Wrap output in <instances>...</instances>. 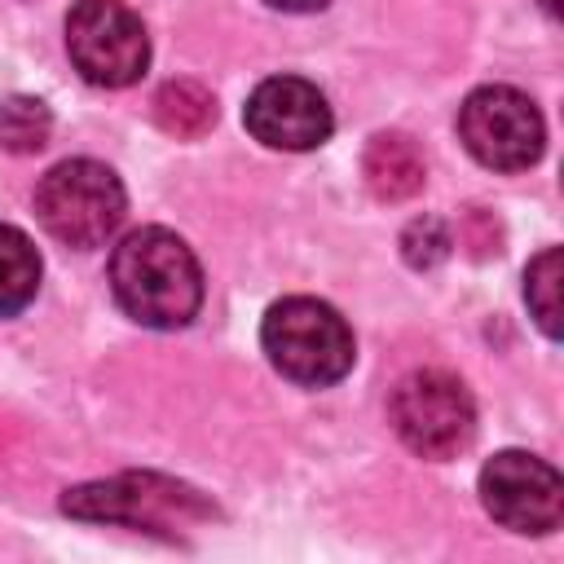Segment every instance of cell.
Masks as SVG:
<instances>
[{"label": "cell", "mask_w": 564, "mask_h": 564, "mask_svg": "<svg viewBox=\"0 0 564 564\" xmlns=\"http://www.w3.org/2000/svg\"><path fill=\"white\" fill-rule=\"evenodd\" d=\"M110 291L132 322L150 330H176L203 304V269L185 238L145 225L110 251Z\"/></svg>", "instance_id": "obj_1"}, {"label": "cell", "mask_w": 564, "mask_h": 564, "mask_svg": "<svg viewBox=\"0 0 564 564\" xmlns=\"http://www.w3.org/2000/svg\"><path fill=\"white\" fill-rule=\"evenodd\" d=\"M260 344H264L273 370H282L286 379H295L304 388L339 383L352 370V357H357L348 322L330 304L308 300V295L278 300L264 313Z\"/></svg>", "instance_id": "obj_2"}, {"label": "cell", "mask_w": 564, "mask_h": 564, "mask_svg": "<svg viewBox=\"0 0 564 564\" xmlns=\"http://www.w3.org/2000/svg\"><path fill=\"white\" fill-rule=\"evenodd\" d=\"M128 212L119 176L97 159H66L35 185L40 225L66 247H101Z\"/></svg>", "instance_id": "obj_3"}, {"label": "cell", "mask_w": 564, "mask_h": 564, "mask_svg": "<svg viewBox=\"0 0 564 564\" xmlns=\"http://www.w3.org/2000/svg\"><path fill=\"white\" fill-rule=\"evenodd\" d=\"M66 53L97 88H128L150 66V35L123 0H75L66 13Z\"/></svg>", "instance_id": "obj_4"}, {"label": "cell", "mask_w": 564, "mask_h": 564, "mask_svg": "<svg viewBox=\"0 0 564 564\" xmlns=\"http://www.w3.org/2000/svg\"><path fill=\"white\" fill-rule=\"evenodd\" d=\"M458 137L467 154L494 172H524L546 150V123L538 106L507 84L476 88L458 106Z\"/></svg>", "instance_id": "obj_5"}, {"label": "cell", "mask_w": 564, "mask_h": 564, "mask_svg": "<svg viewBox=\"0 0 564 564\" xmlns=\"http://www.w3.org/2000/svg\"><path fill=\"white\" fill-rule=\"evenodd\" d=\"M392 427L423 458H454L476 432V405L449 370H414L392 392Z\"/></svg>", "instance_id": "obj_6"}, {"label": "cell", "mask_w": 564, "mask_h": 564, "mask_svg": "<svg viewBox=\"0 0 564 564\" xmlns=\"http://www.w3.org/2000/svg\"><path fill=\"white\" fill-rule=\"evenodd\" d=\"M480 502L516 533H551L564 520V480L538 454L502 449L480 467Z\"/></svg>", "instance_id": "obj_7"}, {"label": "cell", "mask_w": 564, "mask_h": 564, "mask_svg": "<svg viewBox=\"0 0 564 564\" xmlns=\"http://www.w3.org/2000/svg\"><path fill=\"white\" fill-rule=\"evenodd\" d=\"M247 132L269 150H313L330 137L335 115L326 97L300 75H273L256 84L242 110Z\"/></svg>", "instance_id": "obj_8"}, {"label": "cell", "mask_w": 564, "mask_h": 564, "mask_svg": "<svg viewBox=\"0 0 564 564\" xmlns=\"http://www.w3.org/2000/svg\"><path fill=\"white\" fill-rule=\"evenodd\" d=\"M145 480L137 476H123V480H110V485H84V489H70L66 494V511L75 516H88V520H128V524H159L150 516V507H181V502H198L189 489L181 485H159V494H141Z\"/></svg>", "instance_id": "obj_9"}, {"label": "cell", "mask_w": 564, "mask_h": 564, "mask_svg": "<svg viewBox=\"0 0 564 564\" xmlns=\"http://www.w3.org/2000/svg\"><path fill=\"white\" fill-rule=\"evenodd\" d=\"M366 181L379 198L397 203V198H410L419 185H423V154L414 150L410 137L401 132H379L370 145H366Z\"/></svg>", "instance_id": "obj_10"}, {"label": "cell", "mask_w": 564, "mask_h": 564, "mask_svg": "<svg viewBox=\"0 0 564 564\" xmlns=\"http://www.w3.org/2000/svg\"><path fill=\"white\" fill-rule=\"evenodd\" d=\"M40 291V251L35 242L13 229L0 225V317L22 313Z\"/></svg>", "instance_id": "obj_11"}, {"label": "cell", "mask_w": 564, "mask_h": 564, "mask_svg": "<svg viewBox=\"0 0 564 564\" xmlns=\"http://www.w3.org/2000/svg\"><path fill=\"white\" fill-rule=\"evenodd\" d=\"M154 119L163 132L172 137H203L212 123H216V101L203 84L194 79H172L159 88L154 97Z\"/></svg>", "instance_id": "obj_12"}, {"label": "cell", "mask_w": 564, "mask_h": 564, "mask_svg": "<svg viewBox=\"0 0 564 564\" xmlns=\"http://www.w3.org/2000/svg\"><path fill=\"white\" fill-rule=\"evenodd\" d=\"M48 106L35 97H4L0 101V145L13 154H31L48 141Z\"/></svg>", "instance_id": "obj_13"}, {"label": "cell", "mask_w": 564, "mask_h": 564, "mask_svg": "<svg viewBox=\"0 0 564 564\" xmlns=\"http://www.w3.org/2000/svg\"><path fill=\"white\" fill-rule=\"evenodd\" d=\"M524 300H529V313L538 317V326L555 339L560 335V251L546 247L542 256L529 260L524 269Z\"/></svg>", "instance_id": "obj_14"}, {"label": "cell", "mask_w": 564, "mask_h": 564, "mask_svg": "<svg viewBox=\"0 0 564 564\" xmlns=\"http://www.w3.org/2000/svg\"><path fill=\"white\" fill-rule=\"evenodd\" d=\"M269 9H282V13H313V9H322L326 0H264Z\"/></svg>", "instance_id": "obj_15"}, {"label": "cell", "mask_w": 564, "mask_h": 564, "mask_svg": "<svg viewBox=\"0 0 564 564\" xmlns=\"http://www.w3.org/2000/svg\"><path fill=\"white\" fill-rule=\"evenodd\" d=\"M542 4H546V9H551V13H560V0H542Z\"/></svg>", "instance_id": "obj_16"}]
</instances>
